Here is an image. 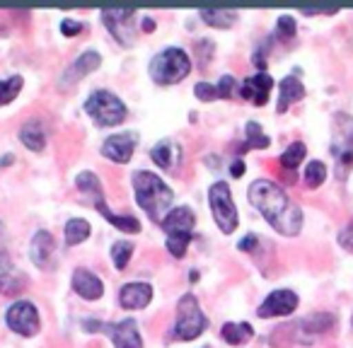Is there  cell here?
Wrapping results in <instances>:
<instances>
[{
    "mask_svg": "<svg viewBox=\"0 0 353 348\" xmlns=\"http://www.w3.org/2000/svg\"><path fill=\"white\" fill-rule=\"evenodd\" d=\"M211 54H213V44L208 39H201V41H196V56L201 59V68H206L208 65V59H211Z\"/></svg>",
    "mask_w": 353,
    "mask_h": 348,
    "instance_id": "d590c367",
    "label": "cell"
},
{
    "mask_svg": "<svg viewBox=\"0 0 353 348\" xmlns=\"http://www.w3.org/2000/svg\"><path fill=\"white\" fill-rule=\"evenodd\" d=\"M305 155H307V147H305V143L295 141L293 145H288L283 152H281L279 162H281V167H283V170L295 172V167H298L300 162L305 160Z\"/></svg>",
    "mask_w": 353,
    "mask_h": 348,
    "instance_id": "4316f807",
    "label": "cell"
},
{
    "mask_svg": "<svg viewBox=\"0 0 353 348\" xmlns=\"http://www.w3.org/2000/svg\"><path fill=\"white\" fill-rule=\"evenodd\" d=\"M85 27H83V22H75V20H63L61 22V34L63 37H75V34H80Z\"/></svg>",
    "mask_w": 353,
    "mask_h": 348,
    "instance_id": "74e56055",
    "label": "cell"
},
{
    "mask_svg": "<svg viewBox=\"0 0 353 348\" xmlns=\"http://www.w3.org/2000/svg\"><path fill=\"white\" fill-rule=\"evenodd\" d=\"M22 85H25V80H22L20 75H12V78H8V80H0V107H3V104H10L12 99L20 94Z\"/></svg>",
    "mask_w": 353,
    "mask_h": 348,
    "instance_id": "1f68e13d",
    "label": "cell"
},
{
    "mask_svg": "<svg viewBox=\"0 0 353 348\" xmlns=\"http://www.w3.org/2000/svg\"><path fill=\"white\" fill-rule=\"evenodd\" d=\"M351 324H353V317H351Z\"/></svg>",
    "mask_w": 353,
    "mask_h": 348,
    "instance_id": "ee69618b",
    "label": "cell"
},
{
    "mask_svg": "<svg viewBox=\"0 0 353 348\" xmlns=\"http://www.w3.org/2000/svg\"><path fill=\"white\" fill-rule=\"evenodd\" d=\"M230 174L232 177H242V174H245V162H242V157H235V160L230 162Z\"/></svg>",
    "mask_w": 353,
    "mask_h": 348,
    "instance_id": "60d3db41",
    "label": "cell"
},
{
    "mask_svg": "<svg viewBox=\"0 0 353 348\" xmlns=\"http://www.w3.org/2000/svg\"><path fill=\"white\" fill-rule=\"evenodd\" d=\"M162 230H165L167 240L165 247L174 259H182L187 254L189 242L194 240V227H196V213L189 206L172 208L165 218L160 221Z\"/></svg>",
    "mask_w": 353,
    "mask_h": 348,
    "instance_id": "3957f363",
    "label": "cell"
},
{
    "mask_svg": "<svg viewBox=\"0 0 353 348\" xmlns=\"http://www.w3.org/2000/svg\"><path fill=\"white\" fill-rule=\"evenodd\" d=\"M133 249H136V245L128 240H119L112 245V264L117 266L119 271H123L128 266V261H131V254Z\"/></svg>",
    "mask_w": 353,
    "mask_h": 348,
    "instance_id": "f546056e",
    "label": "cell"
},
{
    "mask_svg": "<svg viewBox=\"0 0 353 348\" xmlns=\"http://www.w3.org/2000/svg\"><path fill=\"white\" fill-rule=\"evenodd\" d=\"M6 324L15 334L30 338V336H34V334L41 329L39 309H37V305L30 303V300H17V303H12L10 307H8Z\"/></svg>",
    "mask_w": 353,
    "mask_h": 348,
    "instance_id": "8fae6325",
    "label": "cell"
},
{
    "mask_svg": "<svg viewBox=\"0 0 353 348\" xmlns=\"http://www.w3.org/2000/svg\"><path fill=\"white\" fill-rule=\"evenodd\" d=\"M199 15H201V20L206 22V25L218 27V30H228V27L237 20V12H232V10H201Z\"/></svg>",
    "mask_w": 353,
    "mask_h": 348,
    "instance_id": "f1b7e54d",
    "label": "cell"
},
{
    "mask_svg": "<svg viewBox=\"0 0 353 348\" xmlns=\"http://www.w3.org/2000/svg\"><path fill=\"white\" fill-rule=\"evenodd\" d=\"M73 290L80 295L83 300H99L104 295V283H102V278L99 276H94L92 271H88V269H75L73 271Z\"/></svg>",
    "mask_w": 353,
    "mask_h": 348,
    "instance_id": "ffe728a7",
    "label": "cell"
},
{
    "mask_svg": "<svg viewBox=\"0 0 353 348\" xmlns=\"http://www.w3.org/2000/svg\"><path fill=\"white\" fill-rule=\"evenodd\" d=\"M99 63H102V56H99L97 51H85V54H80L78 59L70 63V68H65V73L61 75L59 88L70 90L78 80H83L85 75L94 73V70L99 68Z\"/></svg>",
    "mask_w": 353,
    "mask_h": 348,
    "instance_id": "9a60e30c",
    "label": "cell"
},
{
    "mask_svg": "<svg viewBox=\"0 0 353 348\" xmlns=\"http://www.w3.org/2000/svg\"><path fill=\"white\" fill-rule=\"evenodd\" d=\"M208 206H211L213 221H216L218 230L223 235H232L240 225V218H237V206L232 201L230 184L228 182H216L208 189Z\"/></svg>",
    "mask_w": 353,
    "mask_h": 348,
    "instance_id": "9c48e42d",
    "label": "cell"
},
{
    "mask_svg": "<svg viewBox=\"0 0 353 348\" xmlns=\"http://www.w3.org/2000/svg\"><path fill=\"white\" fill-rule=\"evenodd\" d=\"M300 305V298L298 293H293V290H274V293L266 295V300L259 305V309H256V314H259L261 319H271V317H288V314H293L295 309H298Z\"/></svg>",
    "mask_w": 353,
    "mask_h": 348,
    "instance_id": "4fadbf2b",
    "label": "cell"
},
{
    "mask_svg": "<svg viewBox=\"0 0 353 348\" xmlns=\"http://www.w3.org/2000/svg\"><path fill=\"white\" fill-rule=\"evenodd\" d=\"M148 70H150V78L157 85H176L192 73V59L184 49L170 46L150 61Z\"/></svg>",
    "mask_w": 353,
    "mask_h": 348,
    "instance_id": "5b68a950",
    "label": "cell"
},
{
    "mask_svg": "<svg viewBox=\"0 0 353 348\" xmlns=\"http://www.w3.org/2000/svg\"><path fill=\"white\" fill-rule=\"evenodd\" d=\"M332 157L336 162V174L339 179L343 177V172L353 167V116L343 112L334 114L332 121Z\"/></svg>",
    "mask_w": 353,
    "mask_h": 348,
    "instance_id": "ba28073f",
    "label": "cell"
},
{
    "mask_svg": "<svg viewBox=\"0 0 353 348\" xmlns=\"http://www.w3.org/2000/svg\"><path fill=\"white\" fill-rule=\"evenodd\" d=\"M85 112L92 116V121L99 128H112L126 119V104L119 94L109 92V90H94L85 99Z\"/></svg>",
    "mask_w": 353,
    "mask_h": 348,
    "instance_id": "8992f818",
    "label": "cell"
},
{
    "mask_svg": "<svg viewBox=\"0 0 353 348\" xmlns=\"http://www.w3.org/2000/svg\"><path fill=\"white\" fill-rule=\"evenodd\" d=\"M216 90H218V99H230L232 90H235V78H232V75H223Z\"/></svg>",
    "mask_w": 353,
    "mask_h": 348,
    "instance_id": "e575fe53",
    "label": "cell"
},
{
    "mask_svg": "<svg viewBox=\"0 0 353 348\" xmlns=\"http://www.w3.org/2000/svg\"><path fill=\"white\" fill-rule=\"evenodd\" d=\"M324 179H327V165H324V162L312 160L307 167H305V184H307L310 189L322 187Z\"/></svg>",
    "mask_w": 353,
    "mask_h": 348,
    "instance_id": "4dcf8cb0",
    "label": "cell"
},
{
    "mask_svg": "<svg viewBox=\"0 0 353 348\" xmlns=\"http://www.w3.org/2000/svg\"><path fill=\"white\" fill-rule=\"evenodd\" d=\"M20 141L25 147H30L32 152H41L46 147V126L41 119H30L22 123L20 128Z\"/></svg>",
    "mask_w": 353,
    "mask_h": 348,
    "instance_id": "44dd1931",
    "label": "cell"
},
{
    "mask_svg": "<svg viewBox=\"0 0 353 348\" xmlns=\"http://www.w3.org/2000/svg\"><path fill=\"white\" fill-rule=\"evenodd\" d=\"M3 165H12V155H6V157H3V160H0V167H3Z\"/></svg>",
    "mask_w": 353,
    "mask_h": 348,
    "instance_id": "7bdbcfd3",
    "label": "cell"
},
{
    "mask_svg": "<svg viewBox=\"0 0 353 348\" xmlns=\"http://www.w3.org/2000/svg\"><path fill=\"white\" fill-rule=\"evenodd\" d=\"M250 203L264 216V221L274 227L279 235L295 237L303 230V211L298 203L290 201V196L271 179H256L247 192Z\"/></svg>",
    "mask_w": 353,
    "mask_h": 348,
    "instance_id": "6da1fadb",
    "label": "cell"
},
{
    "mask_svg": "<svg viewBox=\"0 0 353 348\" xmlns=\"http://www.w3.org/2000/svg\"><path fill=\"white\" fill-rule=\"evenodd\" d=\"M194 94H196V99H201V102H213V99H218V90H216V85H211V83H196Z\"/></svg>",
    "mask_w": 353,
    "mask_h": 348,
    "instance_id": "836d02e7",
    "label": "cell"
},
{
    "mask_svg": "<svg viewBox=\"0 0 353 348\" xmlns=\"http://www.w3.org/2000/svg\"><path fill=\"white\" fill-rule=\"evenodd\" d=\"M271 90H274V78L266 73H256V75H252V78L242 80L240 94L247 102H254L256 107H264V104L269 102Z\"/></svg>",
    "mask_w": 353,
    "mask_h": 348,
    "instance_id": "ac0fdd59",
    "label": "cell"
},
{
    "mask_svg": "<svg viewBox=\"0 0 353 348\" xmlns=\"http://www.w3.org/2000/svg\"><path fill=\"white\" fill-rule=\"evenodd\" d=\"M332 327H334V314L317 312V314H312V317H307V319H300V322L295 324V331L305 334V341H310L312 336H319V334L329 331Z\"/></svg>",
    "mask_w": 353,
    "mask_h": 348,
    "instance_id": "603a6c76",
    "label": "cell"
},
{
    "mask_svg": "<svg viewBox=\"0 0 353 348\" xmlns=\"http://www.w3.org/2000/svg\"><path fill=\"white\" fill-rule=\"evenodd\" d=\"M102 22L121 46L133 44L136 32H138L136 12L133 10H102Z\"/></svg>",
    "mask_w": 353,
    "mask_h": 348,
    "instance_id": "7c38bea8",
    "label": "cell"
},
{
    "mask_svg": "<svg viewBox=\"0 0 353 348\" xmlns=\"http://www.w3.org/2000/svg\"><path fill=\"white\" fill-rule=\"evenodd\" d=\"M133 194H136V203L152 221H162L170 203L174 201V192L148 170L133 172Z\"/></svg>",
    "mask_w": 353,
    "mask_h": 348,
    "instance_id": "7a4b0ae2",
    "label": "cell"
},
{
    "mask_svg": "<svg viewBox=\"0 0 353 348\" xmlns=\"http://www.w3.org/2000/svg\"><path fill=\"white\" fill-rule=\"evenodd\" d=\"M138 145V136L133 131H123L117 133V136H109L107 141L102 143V155L112 162H119V165H126L133 157V150Z\"/></svg>",
    "mask_w": 353,
    "mask_h": 348,
    "instance_id": "5bb4252c",
    "label": "cell"
},
{
    "mask_svg": "<svg viewBox=\"0 0 353 348\" xmlns=\"http://www.w3.org/2000/svg\"><path fill=\"white\" fill-rule=\"evenodd\" d=\"M30 280L25 278L17 271H8V274H0V295H17L22 293V288H27Z\"/></svg>",
    "mask_w": 353,
    "mask_h": 348,
    "instance_id": "83f0119b",
    "label": "cell"
},
{
    "mask_svg": "<svg viewBox=\"0 0 353 348\" xmlns=\"http://www.w3.org/2000/svg\"><path fill=\"white\" fill-rule=\"evenodd\" d=\"M303 97H305V85L298 78L288 75V78H283L279 83V107L276 109H279V114H285L290 104L300 102Z\"/></svg>",
    "mask_w": 353,
    "mask_h": 348,
    "instance_id": "7402d4cb",
    "label": "cell"
},
{
    "mask_svg": "<svg viewBox=\"0 0 353 348\" xmlns=\"http://www.w3.org/2000/svg\"><path fill=\"white\" fill-rule=\"evenodd\" d=\"M75 187H78L83 194H88L90 201H92V206L97 208V211L102 213V216L107 218L114 227H119L121 232H128V235H133V232H141V223H138V218L117 216V213L109 211L107 201H104V189H102V184H99V177L94 174V172H90V170L80 172L78 177H75Z\"/></svg>",
    "mask_w": 353,
    "mask_h": 348,
    "instance_id": "277c9868",
    "label": "cell"
},
{
    "mask_svg": "<svg viewBox=\"0 0 353 348\" xmlns=\"http://www.w3.org/2000/svg\"><path fill=\"white\" fill-rule=\"evenodd\" d=\"M83 327L90 334H107L117 348H143L141 329L133 317L121 322H97V319H85Z\"/></svg>",
    "mask_w": 353,
    "mask_h": 348,
    "instance_id": "30bf717a",
    "label": "cell"
},
{
    "mask_svg": "<svg viewBox=\"0 0 353 348\" xmlns=\"http://www.w3.org/2000/svg\"><path fill=\"white\" fill-rule=\"evenodd\" d=\"M221 336H223V341L230 343V346H242V343H247L254 336V329L247 322H225L221 329Z\"/></svg>",
    "mask_w": 353,
    "mask_h": 348,
    "instance_id": "cb8c5ba5",
    "label": "cell"
},
{
    "mask_svg": "<svg viewBox=\"0 0 353 348\" xmlns=\"http://www.w3.org/2000/svg\"><path fill=\"white\" fill-rule=\"evenodd\" d=\"M256 245H259V240H256L254 235H247L245 240H242L240 245H237V249H240V252H254Z\"/></svg>",
    "mask_w": 353,
    "mask_h": 348,
    "instance_id": "f35d334b",
    "label": "cell"
},
{
    "mask_svg": "<svg viewBox=\"0 0 353 348\" xmlns=\"http://www.w3.org/2000/svg\"><path fill=\"white\" fill-rule=\"evenodd\" d=\"M182 145L176 141H172V138H162V141H157L155 145L150 147V157L152 162H155L160 170H176V167L182 165Z\"/></svg>",
    "mask_w": 353,
    "mask_h": 348,
    "instance_id": "e0dca14e",
    "label": "cell"
},
{
    "mask_svg": "<svg viewBox=\"0 0 353 348\" xmlns=\"http://www.w3.org/2000/svg\"><path fill=\"white\" fill-rule=\"evenodd\" d=\"M203 348H208V346H203Z\"/></svg>",
    "mask_w": 353,
    "mask_h": 348,
    "instance_id": "bcb514c9",
    "label": "cell"
},
{
    "mask_svg": "<svg viewBox=\"0 0 353 348\" xmlns=\"http://www.w3.org/2000/svg\"><path fill=\"white\" fill-rule=\"evenodd\" d=\"M54 254H56V240L49 230H37L34 237H32L30 245V256L32 264L41 271L54 269Z\"/></svg>",
    "mask_w": 353,
    "mask_h": 348,
    "instance_id": "2e32d148",
    "label": "cell"
},
{
    "mask_svg": "<svg viewBox=\"0 0 353 348\" xmlns=\"http://www.w3.org/2000/svg\"><path fill=\"white\" fill-rule=\"evenodd\" d=\"M90 232H92V227H90V223L85 221V218H70L63 227V240L68 247L83 245V242L90 237Z\"/></svg>",
    "mask_w": 353,
    "mask_h": 348,
    "instance_id": "d4e9b609",
    "label": "cell"
},
{
    "mask_svg": "<svg viewBox=\"0 0 353 348\" xmlns=\"http://www.w3.org/2000/svg\"><path fill=\"white\" fill-rule=\"evenodd\" d=\"M208 319L201 312V305L192 293H184L176 303V322L172 327V338L176 341H192V338L201 336L206 329Z\"/></svg>",
    "mask_w": 353,
    "mask_h": 348,
    "instance_id": "52a82bcc",
    "label": "cell"
},
{
    "mask_svg": "<svg viewBox=\"0 0 353 348\" xmlns=\"http://www.w3.org/2000/svg\"><path fill=\"white\" fill-rule=\"evenodd\" d=\"M245 133H247V141L245 145L240 147V152H247V150H264V147L271 145V138L261 131V126L256 121H250L245 126Z\"/></svg>",
    "mask_w": 353,
    "mask_h": 348,
    "instance_id": "484cf974",
    "label": "cell"
},
{
    "mask_svg": "<svg viewBox=\"0 0 353 348\" xmlns=\"http://www.w3.org/2000/svg\"><path fill=\"white\" fill-rule=\"evenodd\" d=\"M276 34H279L281 39H293L295 37V17L281 15L279 22H276Z\"/></svg>",
    "mask_w": 353,
    "mask_h": 348,
    "instance_id": "d6a6232c",
    "label": "cell"
},
{
    "mask_svg": "<svg viewBox=\"0 0 353 348\" xmlns=\"http://www.w3.org/2000/svg\"><path fill=\"white\" fill-rule=\"evenodd\" d=\"M152 300V285L136 280V283H126L119 290V305L123 309H143L148 307Z\"/></svg>",
    "mask_w": 353,
    "mask_h": 348,
    "instance_id": "d6986e66",
    "label": "cell"
},
{
    "mask_svg": "<svg viewBox=\"0 0 353 348\" xmlns=\"http://www.w3.org/2000/svg\"><path fill=\"white\" fill-rule=\"evenodd\" d=\"M0 34H3V30H0Z\"/></svg>",
    "mask_w": 353,
    "mask_h": 348,
    "instance_id": "f6af8a7d",
    "label": "cell"
},
{
    "mask_svg": "<svg viewBox=\"0 0 353 348\" xmlns=\"http://www.w3.org/2000/svg\"><path fill=\"white\" fill-rule=\"evenodd\" d=\"M152 30H155V20H152V17H143V32L150 34Z\"/></svg>",
    "mask_w": 353,
    "mask_h": 348,
    "instance_id": "b9f144b4",
    "label": "cell"
},
{
    "mask_svg": "<svg viewBox=\"0 0 353 348\" xmlns=\"http://www.w3.org/2000/svg\"><path fill=\"white\" fill-rule=\"evenodd\" d=\"M0 271H3V274L12 271V261H10V256H8V249L3 245H0Z\"/></svg>",
    "mask_w": 353,
    "mask_h": 348,
    "instance_id": "ab89813d",
    "label": "cell"
},
{
    "mask_svg": "<svg viewBox=\"0 0 353 348\" xmlns=\"http://www.w3.org/2000/svg\"><path fill=\"white\" fill-rule=\"evenodd\" d=\"M339 245H341L346 252H353V221L339 232Z\"/></svg>",
    "mask_w": 353,
    "mask_h": 348,
    "instance_id": "8d00e7d4",
    "label": "cell"
}]
</instances>
